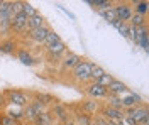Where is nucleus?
Masks as SVG:
<instances>
[{
    "mask_svg": "<svg viewBox=\"0 0 149 125\" xmlns=\"http://www.w3.org/2000/svg\"><path fill=\"white\" fill-rule=\"evenodd\" d=\"M81 108H83V113H86V115H93V113H98L100 110H102V106H100V103L97 102V100H85V102H81Z\"/></svg>",
    "mask_w": 149,
    "mask_h": 125,
    "instance_id": "nucleus-15",
    "label": "nucleus"
},
{
    "mask_svg": "<svg viewBox=\"0 0 149 125\" xmlns=\"http://www.w3.org/2000/svg\"><path fill=\"white\" fill-rule=\"evenodd\" d=\"M7 106V98H5V95L0 91V110H3Z\"/></svg>",
    "mask_w": 149,
    "mask_h": 125,
    "instance_id": "nucleus-32",
    "label": "nucleus"
},
{
    "mask_svg": "<svg viewBox=\"0 0 149 125\" xmlns=\"http://www.w3.org/2000/svg\"><path fill=\"white\" fill-rule=\"evenodd\" d=\"M100 115L107 120V122H113V120H122L125 113L124 110H115V108H110V106H105L100 110Z\"/></svg>",
    "mask_w": 149,
    "mask_h": 125,
    "instance_id": "nucleus-11",
    "label": "nucleus"
},
{
    "mask_svg": "<svg viewBox=\"0 0 149 125\" xmlns=\"http://www.w3.org/2000/svg\"><path fill=\"white\" fill-rule=\"evenodd\" d=\"M3 95L7 98V105L20 106V108L27 105V96H26V93H22L20 90L10 88V90H5V91H3Z\"/></svg>",
    "mask_w": 149,
    "mask_h": 125,
    "instance_id": "nucleus-2",
    "label": "nucleus"
},
{
    "mask_svg": "<svg viewBox=\"0 0 149 125\" xmlns=\"http://www.w3.org/2000/svg\"><path fill=\"white\" fill-rule=\"evenodd\" d=\"M90 71H92V61L81 59L70 73H71V78L74 81H78V83H90Z\"/></svg>",
    "mask_w": 149,
    "mask_h": 125,
    "instance_id": "nucleus-1",
    "label": "nucleus"
},
{
    "mask_svg": "<svg viewBox=\"0 0 149 125\" xmlns=\"http://www.w3.org/2000/svg\"><path fill=\"white\" fill-rule=\"evenodd\" d=\"M80 61H81V56L70 51V52H66L65 54V58L61 59V68H63V71H71Z\"/></svg>",
    "mask_w": 149,
    "mask_h": 125,
    "instance_id": "nucleus-9",
    "label": "nucleus"
},
{
    "mask_svg": "<svg viewBox=\"0 0 149 125\" xmlns=\"http://www.w3.org/2000/svg\"><path fill=\"white\" fill-rule=\"evenodd\" d=\"M86 95L90 96L92 100H100V98H107V88L100 86L98 83H95V81H90L88 85H86Z\"/></svg>",
    "mask_w": 149,
    "mask_h": 125,
    "instance_id": "nucleus-7",
    "label": "nucleus"
},
{
    "mask_svg": "<svg viewBox=\"0 0 149 125\" xmlns=\"http://www.w3.org/2000/svg\"><path fill=\"white\" fill-rule=\"evenodd\" d=\"M98 14H100L103 19L107 20V24H110V26L117 22V17H115V10H113V5H112V7H109V9L102 10V12H98Z\"/></svg>",
    "mask_w": 149,
    "mask_h": 125,
    "instance_id": "nucleus-21",
    "label": "nucleus"
},
{
    "mask_svg": "<svg viewBox=\"0 0 149 125\" xmlns=\"http://www.w3.org/2000/svg\"><path fill=\"white\" fill-rule=\"evenodd\" d=\"M46 24V19L42 17V14H39L37 12L36 15H32V17H29L27 19V24H26V29L29 30H32V29H37V27H41V26H44Z\"/></svg>",
    "mask_w": 149,
    "mask_h": 125,
    "instance_id": "nucleus-16",
    "label": "nucleus"
},
{
    "mask_svg": "<svg viewBox=\"0 0 149 125\" xmlns=\"http://www.w3.org/2000/svg\"><path fill=\"white\" fill-rule=\"evenodd\" d=\"M107 106H110V108H115V110H124V108H122L120 96H112V95H107Z\"/></svg>",
    "mask_w": 149,
    "mask_h": 125,
    "instance_id": "nucleus-25",
    "label": "nucleus"
},
{
    "mask_svg": "<svg viewBox=\"0 0 149 125\" xmlns=\"http://www.w3.org/2000/svg\"><path fill=\"white\" fill-rule=\"evenodd\" d=\"M130 5H132L134 14H139V15L146 17V12H148V7H149V3L146 0H134V2H130Z\"/></svg>",
    "mask_w": 149,
    "mask_h": 125,
    "instance_id": "nucleus-18",
    "label": "nucleus"
},
{
    "mask_svg": "<svg viewBox=\"0 0 149 125\" xmlns=\"http://www.w3.org/2000/svg\"><path fill=\"white\" fill-rule=\"evenodd\" d=\"M120 102H122V108L125 112V110H130V108H134L137 105H142V96L137 95V93H132V91H127L125 95L120 96Z\"/></svg>",
    "mask_w": 149,
    "mask_h": 125,
    "instance_id": "nucleus-6",
    "label": "nucleus"
},
{
    "mask_svg": "<svg viewBox=\"0 0 149 125\" xmlns=\"http://www.w3.org/2000/svg\"><path fill=\"white\" fill-rule=\"evenodd\" d=\"M17 51V42L14 41L12 37H7V39H2L0 41V52L2 54H14Z\"/></svg>",
    "mask_w": 149,
    "mask_h": 125,
    "instance_id": "nucleus-14",
    "label": "nucleus"
},
{
    "mask_svg": "<svg viewBox=\"0 0 149 125\" xmlns=\"http://www.w3.org/2000/svg\"><path fill=\"white\" fill-rule=\"evenodd\" d=\"M86 3H88V5H93V9L98 10V12H102V10L109 9V7L113 5L112 0H86Z\"/></svg>",
    "mask_w": 149,
    "mask_h": 125,
    "instance_id": "nucleus-19",
    "label": "nucleus"
},
{
    "mask_svg": "<svg viewBox=\"0 0 149 125\" xmlns=\"http://www.w3.org/2000/svg\"><path fill=\"white\" fill-rule=\"evenodd\" d=\"M115 29L120 32V36L122 37H125V39H129V32H130V27H129V24H125V22H115V24H112Z\"/></svg>",
    "mask_w": 149,
    "mask_h": 125,
    "instance_id": "nucleus-24",
    "label": "nucleus"
},
{
    "mask_svg": "<svg viewBox=\"0 0 149 125\" xmlns=\"http://www.w3.org/2000/svg\"><path fill=\"white\" fill-rule=\"evenodd\" d=\"M24 117H26L27 120H31V122H34V120H36L37 113H36V110L32 108V105H31V103L24 106Z\"/></svg>",
    "mask_w": 149,
    "mask_h": 125,
    "instance_id": "nucleus-28",
    "label": "nucleus"
},
{
    "mask_svg": "<svg viewBox=\"0 0 149 125\" xmlns=\"http://www.w3.org/2000/svg\"><path fill=\"white\" fill-rule=\"evenodd\" d=\"M15 52H17L19 61H20L24 66H32V64H34V56L29 52L27 49H17Z\"/></svg>",
    "mask_w": 149,
    "mask_h": 125,
    "instance_id": "nucleus-17",
    "label": "nucleus"
},
{
    "mask_svg": "<svg viewBox=\"0 0 149 125\" xmlns=\"http://www.w3.org/2000/svg\"><path fill=\"white\" fill-rule=\"evenodd\" d=\"M58 41H61V36H59L54 29H51V30H49V34L46 36V39H44L42 46H44V48H49V46H53V44L58 42Z\"/></svg>",
    "mask_w": 149,
    "mask_h": 125,
    "instance_id": "nucleus-22",
    "label": "nucleus"
},
{
    "mask_svg": "<svg viewBox=\"0 0 149 125\" xmlns=\"http://www.w3.org/2000/svg\"><path fill=\"white\" fill-rule=\"evenodd\" d=\"M65 125H76V124H74L73 120H66V122H65Z\"/></svg>",
    "mask_w": 149,
    "mask_h": 125,
    "instance_id": "nucleus-34",
    "label": "nucleus"
},
{
    "mask_svg": "<svg viewBox=\"0 0 149 125\" xmlns=\"http://www.w3.org/2000/svg\"><path fill=\"white\" fill-rule=\"evenodd\" d=\"M107 71L103 69L100 64H95V63H92V71H90V81H98L100 78L105 75Z\"/></svg>",
    "mask_w": 149,
    "mask_h": 125,
    "instance_id": "nucleus-20",
    "label": "nucleus"
},
{
    "mask_svg": "<svg viewBox=\"0 0 149 125\" xmlns=\"http://www.w3.org/2000/svg\"><path fill=\"white\" fill-rule=\"evenodd\" d=\"M127 91H129V86L124 81H120V79H113L110 83V86L107 88V93L112 96H122V95H125Z\"/></svg>",
    "mask_w": 149,
    "mask_h": 125,
    "instance_id": "nucleus-10",
    "label": "nucleus"
},
{
    "mask_svg": "<svg viewBox=\"0 0 149 125\" xmlns=\"http://www.w3.org/2000/svg\"><path fill=\"white\" fill-rule=\"evenodd\" d=\"M113 10H115V17L119 22H129V19L132 17V5L130 2H117L113 3Z\"/></svg>",
    "mask_w": 149,
    "mask_h": 125,
    "instance_id": "nucleus-3",
    "label": "nucleus"
},
{
    "mask_svg": "<svg viewBox=\"0 0 149 125\" xmlns=\"http://www.w3.org/2000/svg\"><path fill=\"white\" fill-rule=\"evenodd\" d=\"M113 79H115V78L112 76L110 73H105V75H103V76L100 78L98 81H95V83H98V85H100V86H103V88H109V86H110V83L113 81Z\"/></svg>",
    "mask_w": 149,
    "mask_h": 125,
    "instance_id": "nucleus-27",
    "label": "nucleus"
},
{
    "mask_svg": "<svg viewBox=\"0 0 149 125\" xmlns=\"http://www.w3.org/2000/svg\"><path fill=\"white\" fill-rule=\"evenodd\" d=\"M146 36H149L148 34V24H146V26H141V27H130L129 39H132V42H134L136 46H137L141 41H142V37H146Z\"/></svg>",
    "mask_w": 149,
    "mask_h": 125,
    "instance_id": "nucleus-13",
    "label": "nucleus"
},
{
    "mask_svg": "<svg viewBox=\"0 0 149 125\" xmlns=\"http://www.w3.org/2000/svg\"><path fill=\"white\" fill-rule=\"evenodd\" d=\"M130 27H141V26H146V17L144 15H139V14H132V17L129 19Z\"/></svg>",
    "mask_w": 149,
    "mask_h": 125,
    "instance_id": "nucleus-23",
    "label": "nucleus"
},
{
    "mask_svg": "<svg viewBox=\"0 0 149 125\" xmlns=\"http://www.w3.org/2000/svg\"><path fill=\"white\" fill-rule=\"evenodd\" d=\"M54 113H56V117L59 118V120H63V122H66L68 120V112H66V108L65 106H61V105H58V106H54Z\"/></svg>",
    "mask_w": 149,
    "mask_h": 125,
    "instance_id": "nucleus-29",
    "label": "nucleus"
},
{
    "mask_svg": "<svg viewBox=\"0 0 149 125\" xmlns=\"http://www.w3.org/2000/svg\"><path fill=\"white\" fill-rule=\"evenodd\" d=\"M49 30H51V26L46 22L44 26H41V27H37V29L29 30L27 34H29V37L32 39L36 44H42V42H44V39H46V36L49 34Z\"/></svg>",
    "mask_w": 149,
    "mask_h": 125,
    "instance_id": "nucleus-8",
    "label": "nucleus"
},
{
    "mask_svg": "<svg viewBox=\"0 0 149 125\" xmlns=\"http://www.w3.org/2000/svg\"><path fill=\"white\" fill-rule=\"evenodd\" d=\"M58 7H59V9L63 10V12H65V14H66V15H68V17H70V19H73V20H74V15H73V14H71V12H70V10H66L65 7H61V5H58Z\"/></svg>",
    "mask_w": 149,
    "mask_h": 125,
    "instance_id": "nucleus-33",
    "label": "nucleus"
},
{
    "mask_svg": "<svg viewBox=\"0 0 149 125\" xmlns=\"http://www.w3.org/2000/svg\"><path fill=\"white\" fill-rule=\"evenodd\" d=\"M22 14L29 19V17H32V15L37 14V9L32 5V3H29V2H22Z\"/></svg>",
    "mask_w": 149,
    "mask_h": 125,
    "instance_id": "nucleus-26",
    "label": "nucleus"
},
{
    "mask_svg": "<svg viewBox=\"0 0 149 125\" xmlns=\"http://www.w3.org/2000/svg\"><path fill=\"white\" fill-rule=\"evenodd\" d=\"M124 113L129 117L130 120H134L136 125H139L146 117H149V112H148V106L146 105H137V106H134V108H130V110H125Z\"/></svg>",
    "mask_w": 149,
    "mask_h": 125,
    "instance_id": "nucleus-5",
    "label": "nucleus"
},
{
    "mask_svg": "<svg viewBox=\"0 0 149 125\" xmlns=\"http://www.w3.org/2000/svg\"><path fill=\"white\" fill-rule=\"evenodd\" d=\"M120 125H122V124H120Z\"/></svg>",
    "mask_w": 149,
    "mask_h": 125,
    "instance_id": "nucleus-36",
    "label": "nucleus"
},
{
    "mask_svg": "<svg viewBox=\"0 0 149 125\" xmlns=\"http://www.w3.org/2000/svg\"><path fill=\"white\" fill-rule=\"evenodd\" d=\"M26 24H27V17L20 12V14H17L14 19L10 20V30H15V32H27Z\"/></svg>",
    "mask_w": 149,
    "mask_h": 125,
    "instance_id": "nucleus-12",
    "label": "nucleus"
},
{
    "mask_svg": "<svg viewBox=\"0 0 149 125\" xmlns=\"http://www.w3.org/2000/svg\"><path fill=\"white\" fill-rule=\"evenodd\" d=\"M46 52H47V56L53 59V61L61 63V58L68 52V48H66V44L63 42V41H58V42H54L53 46L46 48Z\"/></svg>",
    "mask_w": 149,
    "mask_h": 125,
    "instance_id": "nucleus-4",
    "label": "nucleus"
},
{
    "mask_svg": "<svg viewBox=\"0 0 149 125\" xmlns=\"http://www.w3.org/2000/svg\"><path fill=\"white\" fill-rule=\"evenodd\" d=\"M0 2H2V0H0Z\"/></svg>",
    "mask_w": 149,
    "mask_h": 125,
    "instance_id": "nucleus-35",
    "label": "nucleus"
},
{
    "mask_svg": "<svg viewBox=\"0 0 149 125\" xmlns=\"http://www.w3.org/2000/svg\"><path fill=\"white\" fill-rule=\"evenodd\" d=\"M76 122H78L76 125H90L93 120L90 118V115H86V113H78V115H76Z\"/></svg>",
    "mask_w": 149,
    "mask_h": 125,
    "instance_id": "nucleus-31",
    "label": "nucleus"
},
{
    "mask_svg": "<svg viewBox=\"0 0 149 125\" xmlns=\"http://www.w3.org/2000/svg\"><path fill=\"white\" fill-rule=\"evenodd\" d=\"M0 125H22V124H20L19 120H14L12 117L2 113V115H0Z\"/></svg>",
    "mask_w": 149,
    "mask_h": 125,
    "instance_id": "nucleus-30",
    "label": "nucleus"
}]
</instances>
